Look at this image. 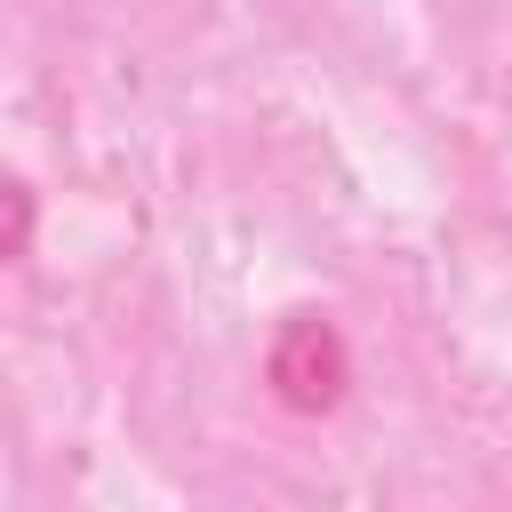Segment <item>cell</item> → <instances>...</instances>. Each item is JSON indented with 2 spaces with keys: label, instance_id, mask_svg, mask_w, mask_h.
<instances>
[{
  "label": "cell",
  "instance_id": "1",
  "mask_svg": "<svg viewBox=\"0 0 512 512\" xmlns=\"http://www.w3.org/2000/svg\"><path fill=\"white\" fill-rule=\"evenodd\" d=\"M264 384L296 416L344 408V392H352V344H344V328L328 312H288L272 328V344H264Z\"/></svg>",
  "mask_w": 512,
  "mask_h": 512
},
{
  "label": "cell",
  "instance_id": "2",
  "mask_svg": "<svg viewBox=\"0 0 512 512\" xmlns=\"http://www.w3.org/2000/svg\"><path fill=\"white\" fill-rule=\"evenodd\" d=\"M8 256L16 264L32 256V184L24 176H8Z\"/></svg>",
  "mask_w": 512,
  "mask_h": 512
}]
</instances>
